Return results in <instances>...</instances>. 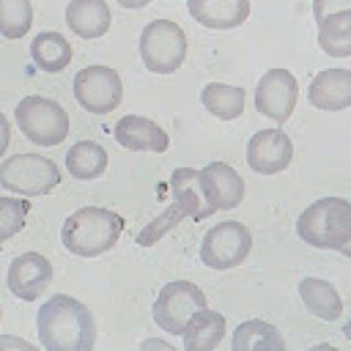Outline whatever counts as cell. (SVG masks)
Returning <instances> with one entry per match:
<instances>
[{
  "label": "cell",
  "mask_w": 351,
  "mask_h": 351,
  "mask_svg": "<svg viewBox=\"0 0 351 351\" xmlns=\"http://www.w3.org/2000/svg\"><path fill=\"white\" fill-rule=\"evenodd\" d=\"M200 184L214 208H236L244 200V181L228 162H208L200 170Z\"/></svg>",
  "instance_id": "obj_13"
},
{
  "label": "cell",
  "mask_w": 351,
  "mask_h": 351,
  "mask_svg": "<svg viewBox=\"0 0 351 351\" xmlns=\"http://www.w3.org/2000/svg\"><path fill=\"white\" fill-rule=\"evenodd\" d=\"M0 184L19 195H47L60 184V170L52 159L38 154H16L0 162Z\"/></svg>",
  "instance_id": "obj_6"
},
{
  "label": "cell",
  "mask_w": 351,
  "mask_h": 351,
  "mask_svg": "<svg viewBox=\"0 0 351 351\" xmlns=\"http://www.w3.org/2000/svg\"><path fill=\"white\" fill-rule=\"evenodd\" d=\"M184 217H189L186 208H184L178 200H173L156 219H151V222L137 233V244H140V247H151V244H156L162 236H167L173 228H178V222H181Z\"/></svg>",
  "instance_id": "obj_27"
},
{
  "label": "cell",
  "mask_w": 351,
  "mask_h": 351,
  "mask_svg": "<svg viewBox=\"0 0 351 351\" xmlns=\"http://www.w3.org/2000/svg\"><path fill=\"white\" fill-rule=\"evenodd\" d=\"M0 315H3V310H0Z\"/></svg>",
  "instance_id": "obj_36"
},
{
  "label": "cell",
  "mask_w": 351,
  "mask_h": 351,
  "mask_svg": "<svg viewBox=\"0 0 351 351\" xmlns=\"http://www.w3.org/2000/svg\"><path fill=\"white\" fill-rule=\"evenodd\" d=\"M140 58L154 74H173L186 58V36L170 19H154L140 33Z\"/></svg>",
  "instance_id": "obj_5"
},
{
  "label": "cell",
  "mask_w": 351,
  "mask_h": 351,
  "mask_svg": "<svg viewBox=\"0 0 351 351\" xmlns=\"http://www.w3.org/2000/svg\"><path fill=\"white\" fill-rule=\"evenodd\" d=\"M233 351H282L285 340L266 321H244L233 332Z\"/></svg>",
  "instance_id": "obj_24"
},
{
  "label": "cell",
  "mask_w": 351,
  "mask_h": 351,
  "mask_svg": "<svg viewBox=\"0 0 351 351\" xmlns=\"http://www.w3.org/2000/svg\"><path fill=\"white\" fill-rule=\"evenodd\" d=\"M296 233L315 250H340L351 239V200L321 197L310 203L296 219Z\"/></svg>",
  "instance_id": "obj_3"
},
{
  "label": "cell",
  "mask_w": 351,
  "mask_h": 351,
  "mask_svg": "<svg viewBox=\"0 0 351 351\" xmlns=\"http://www.w3.org/2000/svg\"><path fill=\"white\" fill-rule=\"evenodd\" d=\"M112 14L104 0H71L66 5V25L80 38H99L110 30Z\"/></svg>",
  "instance_id": "obj_17"
},
{
  "label": "cell",
  "mask_w": 351,
  "mask_h": 351,
  "mask_svg": "<svg viewBox=\"0 0 351 351\" xmlns=\"http://www.w3.org/2000/svg\"><path fill=\"white\" fill-rule=\"evenodd\" d=\"M30 58L41 71L58 74L71 63V44L66 41V36H60L55 30H47V33H38L33 38Z\"/></svg>",
  "instance_id": "obj_21"
},
{
  "label": "cell",
  "mask_w": 351,
  "mask_h": 351,
  "mask_svg": "<svg viewBox=\"0 0 351 351\" xmlns=\"http://www.w3.org/2000/svg\"><path fill=\"white\" fill-rule=\"evenodd\" d=\"M66 170L80 181H93L107 170V151L93 140H80L66 154Z\"/></svg>",
  "instance_id": "obj_22"
},
{
  "label": "cell",
  "mask_w": 351,
  "mask_h": 351,
  "mask_svg": "<svg viewBox=\"0 0 351 351\" xmlns=\"http://www.w3.org/2000/svg\"><path fill=\"white\" fill-rule=\"evenodd\" d=\"M170 186H173V195H176L173 200H178L195 222H200V219H206V217H211L217 211L208 203L206 192H203L200 170H195V167H178L173 173V178H170Z\"/></svg>",
  "instance_id": "obj_18"
},
{
  "label": "cell",
  "mask_w": 351,
  "mask_h": 351,
  "mask_svg": "<svg viewBox=\"0 0 351 351\" xmlns=\"http://www.w3.org/2000/svg\"><path fill=\"white\" fill-rule=\"evenodd\" d=\"M343 8H351V0H313V16H315V22H324L329 14H337Z\"/></svg>",
  "instance_id": "obj_29"
},
{
  "label": "cell",
  "mask_w": 351,
  "mask_h": 351,
  "mask_svg": "<svg viewBox=\"0 0 351 351\" xmlns=\"http://www.w3.org/2000/svg\"><path fill=\"white\" fill-rule=\"evenodd\" d=\"M8 140H11V126H8V118L0 112V156L5 154V148H8Z\"/></svg>",
  "instance_id": "obj_30"
},
{
  "label": "cell",
  "mask_w": 351,
  "mask_h": 351,
  "mask_svg": "<svg viewBox=\"0 0 351 351\" xmlns=\"http://www.w3.org/2000/svg\"><path fill=\"white\" fill-rule=\"evenodd\" d=\"M16 123L30 143L44 145V148L60 145L69 134L66 110L47 96H25L16 104Z\"/></svg>",
  "instance_id": "obj_4"
},
{
  "label": "cell",
  "mask_w": 351,
  "mask_h": 351,
  "mask_svg": "<svg viewBox=\"0 0 351 351\" xmlns=\"http://www.w3.org/2000/svg\"><path fill=\"white\" fill-rule=\"evenodd\" d=\"M0 348H25V351H33L36 346L27 343V340H19V337H0Z\"/></svg>",
  "instance_id": "obj_31"
},
{
  "label": "cell",
  "mask_w": 351,
  "mask_h": 351,
  "mask_svg": "<svg viewBox=\"0 0 351 351\" xmlns=\"http://www.w3.org/2000/svg\"><path fill=\"white\" fill-rule=\"evenodd\" d=\"M30 203L27 200H16V197H0V244L8 241L11 236H16L25 228Z\"/></svg>",
  "instance_id": "obj_28"
},
{
  "label": "cell",
  "mask_w": 351,
  "mask_h": 351,
  "mask_svg": "<svg viewBox=\"0 0 351 351\" xmlns=\"http://www.w3.org/2000/svg\"><path fill=\"white\" fill-rule=\"evenodd\" d=\"M143 348H170V343H165V340H145Z\"/></svg>",
  "instance_id": "obj_33"
},
{
  "label": "cell",
  "mask_w": 351,
  "mask_h": 351,
  "mask_svg": "<svg viewBox=\"0 0 351 351\" xmlns=\"http://www.w3.org/2000/svg\"><path fill=\"white\" fill-rule=\"evenodd\" d=\"M318 44L329 58L351 55V8L329 14L324 22H318Z\"/></svg>",
  "instance_id": "obj_23"
},
{
  "label": "cell",
  "mask_w": 351,
  "mask_h": 351,
  "mask_svg": "<svg viewBox=\"0 0 351 351\" xmlns=\"http://www.w3.org/2000/svg\"><path fill=\"white\" fill-rule=\"evenodd\" d=\"M186 8L208 30H233L250 16V0H186Z\"/></svg>",
  "instance_id": "obj_15"
},
{
  "label": "cell",
  "mask_w": 351,
  "mask_h": 351,
  "mask_svg": "<svg viewBox=\"0 0 351 351\" xmlns=\"http://www.w3.org/2000/svg\"><path fill=\"white\" fill-rule=\"evenodd\" d=\"M74 99L93 115L112 112L123 99V85L110 66H85L74 74Z\"/></svg>",
  "instance_id": "obj_9"
},
{
  "label": "cell",
  "mask_w": 351,
  "mask_h": 351,
  "mask_svg": "<svg viewBox=\"0 0 351 351\" xmlns=\"http://www.w3.org/2000/svg\"><path fill=\"white\" fill-rule=\"evenodd\" d=\"M115 140L129 151H167L170 137L167 132L143 115H123L115 123Z\"/></svg>",
  "instance_id": "obj_16"
},
{
  "label": "cell",
  "mask_w": 351,
  "mask_h": 351,
  "mask_svg": "<svg viewBox=\"0 0 351 351\" xmlns=\"http://www.w3.org/2000/svg\"><path fill=\"white\" fill-rule=\"evenodd\" d=\"M206 307V293L195 285V282H186V280H176V282H167L159 296L154 299V321L170 332V335H181L186 321Z\"/></svg>",
  "instance_id": "obj_7"
},
{
  "label": "cell",
  "mask_w": 351,
  "mask_h": 351,
  "mask_svg": "<svg viewBox=\"0 0 351 351\" xmlns=\"http://www.w3.org/2000/svg\"><path fill=\"white\" fill-rule=\"evenodd\" d=\"M123 219L121 214L101 208V206H85L77 208L60 228L63 247L77 258H96L115 247L121 239Z\"/></svg>",
  "instance_id": "obj_2"
},
{
  "label": "cell",
  "mask_w": 351,
  "mask_h": 351,
  "mask_svg": "<svg viewBox=\"0 0 351 351\" xmlns=\"http://www.w3.org/2000/svg\"><path fill=\"white\" fill-rule=\"evenodd\" d=\"M181 337H184V348L186 351H211L225 337V318L217 310L203 307L186 321Z\"/></svg>",
  "instance_id": "obj_19"
},
{
  "label": "cell",
  "mask_w": 351,
  "mask_h": 351,
  "mask_svg": "<svg viewBox=\"0 0 351 351\" xmlns=\"http://www.w3.org/2000/svg\"><path fill=\"white\" fill-rule=\"evenodd\" d=\"M299 99V85L296 77L288 69H269L255 90V107L258 112L269 115L277 123H285L296 107Z\"/></svg>",
  "instance_id": "obj_10"
},
{
  "label": "cell",
  "mask_w": 351,
  "mask_h": 351,
  "mask_svg": "<svg viewBox=\"0 0 351 351\" xmlns=\"http://www.w3.org/2000/svg\"><path fill=\"white\" fill-rule=\"evenodd\" d=\"M299 296L304 302V307L321 318V321H335L343 315V299L340 293L335 291L332 282L326 280H318V277H304L299 282Z\"/></svg>",
  "instance_id": "obj_20"
},
{
  "label": "cell",
  "mask_w": 351,
  "mask_h": 351,
  "mask_svg": "<svg viewBox=\"0 0 351 351\" xmlns=\"http://www.w3.org/2000/svg\"><path fill=\"white\" fill-rule=\"evenodd\" d=\"M337 252H340V255H346V258H351V239H348V241H346V244H343Z\"/></svg>",
  "instance_id": "obj_34"
},
{
  "label": "cell",
  "mask_w": 351,
  "mask_h": 351,
  "mask_svg": "<svg viewBox=\"0 0 351 351\" xmlns=\"http://www.w3.org/2000/svg\"><path fill=\"white\" fill-rule=\"evenodd\" d=\"M200 101L203 107L219 118V121H233L244 112V90L236 85H225V82H208L200 90Z\"/></svg>",
  "instance_id": "obj_25"
},
{
  "label": "cell",
  "mask_w": 351,
  "mask_h": 351,
  "mask_svg": "<svg viewBox=\"0 0 351 351\" xmlns=\"http://www.w3.org/2000/svg\"><path fill=\"white\" fill-rule=\"evenodd\" d=\"M307 99L318 110H346L351 107V69H324L313 77Z\"/></svg>",
  "instance_id": "obj_14"
},
{
  "label": "cell",
  "mask_w": 351,
  "mask_h": 351,
  "mask_svg": "<svg viewBox=\"0 0 351 351\" xmlns=\"http://www.w3.org/2000/svg\"><path fill=\"white\" fill-rule=\"evenodd\" d=\"M252 250V236L250 230L236 222V219H228V222H219L214 225L206 236H203V244H200V261L208 266V269H217V271H225V269H233L239 266Z\"/></svg>",
  "instance_id": "obj_8"
},
{
  "label": "cell",
  "mask_w": 351,
  "mask_h": 351,
  "mask_svg": "<svg viewBox=\"0 0 351 351\" xmlns=\"http://www.w3.org/2000/svg\"><path fill=\"white\" fill-rule=\"evenodd\" d=\"M293 159V143L282 129H261L247 143V165L261 176L282 173Z\"/></svg>",
  "instance_id": "obj_11"
},
{
  "label": "cell",
  "mask_w": 351,
  "mask_h": 351,
  "mask_svg": "<svg viewBox=\"0 0 351 351\" xmlns=\"http://www.w3.org/2000/svg\"><path fill=\"white\" fill-rule=\"evenodd\" d=\"M115 3H121L123 8H143V5H148L151 0H115Z\"/></svg>",
  "instance_id": "obj_32"
},
{
  "label": "cell",
  "mask_w": 351,
  "mask_h": 351,
  "mask_svg": "<svg viewBox=\"0 0 351 351\" xmlns=\"http://www.w3.org/2000/svg\"><path fill=\"white\" fill-rule=\"evenodd\" d=\"M33 25L30 0H0V36L22 38Z\"/></svg>",
  "instance_id": "obj_26"
},
{
  "label": "cell",
  "mask_w": 351,
  "mask_h": 351,
  "mask_svg": "<svg viewBox=\"0 0 351 351\" xmlns=\"http://www.w3.org/2000/svg\"><path fill=\"white\" fill-rule=\"evenodd\" d=\"M343 335H346V340L351 343V321H346V326H343Z\"/></svg>",
  "instance_id": "obj_35"
},
{
  "label": "cell",
  "mask_w": 351,
  "mask_h": 351,
  "mask_svg": "<svg viewBox=\"0 0 351 351\" xmlns=\"http://www.w3.org/2000/svg\"><path fill=\"white\" fill-rule=\"evenodd\" d=\"M52 280V263L41 255V252H25L16 255L8 266V291L22 299V302H33L44 293V288Z\"/></svg>",
  "instance_id": "obj_12"
},
{
  "label": "cell",
  "mask_w": 351,
  "mask_h": 351,
  "mask_svg": "<svg viewBox=\"0 0 351 351\" xmlns=\"http://www.w3.org/2000/svg\"><path fill=\"white\" fill-rule=\"evenodd\" d=\"M36 324L41 348L47 351H88L96 343V324L90 310L66 293L47 299Z\"/></svg>",
  "instance_id": "obj_1"
}]
</instances>
